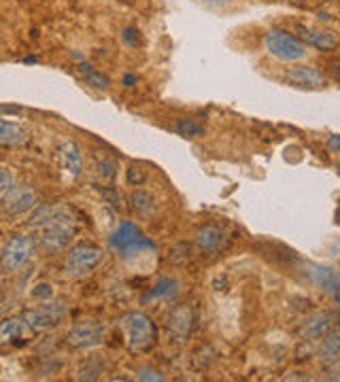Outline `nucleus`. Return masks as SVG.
I'll return each instance as SVG.
<instances>
[{"label":"nucleus","instance_id":"1","mask_svg":"<svg viewBox=\"0 0 340 382\" xmlns=\"http://www.w3.org/2000/svg\"><path fill=\"white\" fill-rule=\"evenodd\" d=\"M28 225L39 229L41 245L47 253H57L75 238L77 214L66 204H41L34 208Z\"/></svg>","mask_w":340,"mask_h":382},{"label":"nucleus","instance_id":"2","mask_svg":"<svg viewBox=\"0 0 340 382\" xmlns=\"http://www.w3.org/2000/svg\"><path fill=\"white\" fill-rule=\"evenodd\" d=\"M119 327L123 332L125 348L130 353H147L158 340L156 323L141 311H132L123 315L119 319Z\"/></svg>","mask_w":340,"mask_h":382},{"label":"nucleus","instance_id":"3","mask_svg":"<svg viewBox=\"0 0 340 382\" xmlns=\"http://www.w3.org/2000/svg\"><path fill=\"white\" fill-rule=\"evenodd\" d=\"M109 243H111V249L123 257L141 255L143 251H156V245L149 238H145L141 234V229L130 221L119 223V227L113 232Z\"/></svg>","mask_w":340,"mask_h":382},{"label":"nucleus","instance_id":"4","mask_svg":"<svg viewBox=\"0 0 340 382\" xmlns=\"http://www.w3.org/2000/svg\"><path fill=\"white\" fill-rule=\"evenodd\" d=\"M102 259H104V251L100 247L90 243H79L73 249H68L64 257V268L73 278H81L94 272L102 264Z\"/></svg>","mask_w":340,"mask_h":382},{"label":"nucleus","instance_id":"5","mask_svg":"<svg viewBox=\"0 0 340 382\" xmlns=\"http://www.w3.org/2000/svg\"><path fill=\"white\" fill-rule=\"evenodd\" d=\"M266 51L281 62H298L306 57V45L285 30L272 28L264 39Z\"/></svg>","mask_w":340,"mask_h":382},{"label":"nucleus","instance_id":"6","mask_svg":"<svg viewBox=\"0 0 340 382\" xmlns=\"http://www.w3.org/2000/svg\"><path fill=\"white\" fill-rule=\"evenodd\" d=\"M36 245L30 236H13L0 253V266L7 272H15L24 268L32 257H34Z\"/></svg>","mask_w":340,"mask_h":382},{"label":"nucleus","instance_id":"7","mask_svg":"<svg viewBox=\"0 0 340 382\" xmlns=\"http://www.w3.org/2000/svg\"><path fill=\"white\" fill-rule=\"evenodd\" d=\"M300 274L315 287L323 289L340 306V272L319 264H302Z\"/></svg>","mask_w":340,"mask_h":382},{"label":"nucleus","instance_id":"8","mask_svg":"<svg viewBox=\"0 0 340 382\" xmlns=\"http://www.w3.org/2000/svg\"><path fill=\"white\" fill-rule=\"evenodd\" d=\"M66 317V308L62 301H45L39 308L26 311L22 315V319L26 321V327L32 332H43L49 327H55L62 319Z\"/></svg>","mask_w":340,"mask_h":382},{"label":"nucleus","instance_id":"9","mask_svg":"<svg viewBox=\"0 0 340 382\" xmlns=\"http://www.w3.org/2000/svg\"><path fill=\"white\" fill-rule=\"evenodd\" d=\"M193 245L202 255H217L228 247V234L224 232V227L217 223H204L196 229L193 234Z\"/></svg>","mask_w":340,"mask_h":382},{"label":"nucleus","instance_id":"10","mask_svg":"<svg viewBox=\"0 0 340 382\" xmlns=\"http://www.w3.org/2000/svg\"><path fill=\"white\" fill-rule=\"evenodd\" d=\"M104 325L98 321H79L66 334V344L71 348H92L102 344Z\"/></svg>","mask_w":340,"mask_h":382},{"label":"nucleus","instance_id":"11","mask_svg":"<svg viewBox=\"0 0 340 382\" xmlns=\"http://www.w3.org/2000/svg\"><path fill=\"white\" fill-rule=\"evenodd\" d=\"M39 206V196L32 187L28 185H13L5 198H3V208L7 214L11 217H20V214H26L30 210H34Z\"/></svg>","mask_w":340,"mask_h":382},{"label":"nucleus","instance_id":"12","mask_svg":"<svg viewBox=\"0 0 340 382\" xmlns=\"http://www.w3.org/2000/svg\"><path fill=\"white\" fill-rule=\"evenodd\" d=\"M57 160L62 170L68 175V179H79L83 172V153L75 140H64L57 146Z\"/></svg>","mask_w":340,"mask_h":382},{"label":"nucleus","instance_id":"13","mask_svg":"<svg viewBox=\"0 0 340 382\" xmlns=\"http://www.w3.org/2000/svg\"><path fill=\"white\" fill-rule=\"evenodd\" d=\"M298 36L302 39L304 45H311L319 51H334L340 47V36L332 30H321V28H313V26H304L298 24L296 26Z\"/></svg>","mask_w":340,"mask_h":382},{"label":"nucleus","instance_id":"14","mask_svg":"<svg viewBox=\"0 0 340 382\" xmlns=\"http://www.w3.org/2000/svg\"><path fill=\"white\" fill-rule=\"evenodd\" d=\"M283 79L300 90H321L325 86V76L315 66H296L285 72Z\"/></svg>","mask_w":340,"mask_h":382},{"label":"nucleus","instance_id":"15","mask_svg":"<svg viewBox=\"0 0 340 382\" xmlns=\"http://www.w3.org/2000/svg\"><path fill=\"white\" fill-rule=\"evenodd\" d=\"M168 334L177 340V342H185L191 334V327H193V313L189 306L185 303H179L170 311L168 315Z\"/></svg>","mask_w":340,"mask_h":382},{"label":"nucleus","instance_id":"16","mask_svg":"<svg viewBox=\"0 0 340 382\" xmlns=\"http://www.w3.org/2000/svg\"><path fill=\"white\" fill-rule=\"evenodd\" d=\"M336 325V317L332 313H317L313 317H308L302 325H300V334L306 340H319L323 338L327 332H332Z\"/></svg>","mask_w":340,"mask_h":382},{"label":"nucleus","instance_id":"17","mask_svg":"<svg viewBox=\"0 0 340 382\" xmlns=\"http://www.w3.org/2000/svg\"><path fill=\"white\" fill-rule=\"evenodd\" d=\"M317 355H319V361L327 367L340 361V329H332L323 336V342Z\"/></svg>","mask_w":340,"mask_h":382},{"label":"nucleus","instance_id":"18","mask_svg":"<svg viewBox=\"0 0 340 382\" xmlns=\"http://www.w3.org/2000/svg\"><path fill=\"white\" fill-rule=\"evenodd\" d=\"M28 142V132L13 121L0 119V146H22Z\"/></svg>","mask_w":340,"mask_h":382},{"label":"nucleus","instance_id":"19","mask_svg":"<svg viewBox=\"0 0 340 382\" xmlns=\"http://www.w3.org/2000/svg\"><path fill=\"white\" fill-rule=\"evenodd\" d=\"M257 249L272 261H277V264H283V266H296L298 264V255L283 247V245H277V243H261L257 245Z\"/></svg>","mask_w":340,"mask_h":382},{"label":"nucleus","instance_id":"20","mask_svg":"<svg viewBox=\"0 0 340 382\" xmlns=\"http://www.w3.org/2000/svg\"><path fill=\"white\" fill-rule=\"evenodd\" d=\"M26 332V321L22 317H13L0 323V344H18Z\"/></svg>","mask_w":340,"mask_h":382},{"label":"nucleus","instance_id":"21","mask_svg":"<svg viewBox=\"0 0 340 382\" xmlns=\"http://www.w3.org/2000/svg\"><path fill=\"white\" fill-rule=\"evenodd\" d=\"M77 72L83 76L86 86H90V88H94V90H109V88H111V79H109V76L102 74V72H98L94 66L86 64V62L77 66Z\"/></svg>","mask_w":340,"mask_h":382},{"label":"nucleus","instance_id":"22","mask_svg":"<svg viewBox=\"0 0 340 382\" xmlns=\"http://www.w3.org/2000/svg\"><path fill=\"white\" fill-rule=\"evenodd\" d=\"M177 293H179V282L175 278L166 276V278H160L151 287V291L145 295V301H149V299H175Z\"/></svg>","mask_w":340,"mask_h":382},{"label":"nucleus","instance_id":"23","mask_svg":"<svg viewBox=\"0 0 340 382\" xmlns=\"http://www.w3.org/2000/svg\"><path fill=\"white\" fill-rule=\"evenodd\" d=\"M130 204L139 214H151L154 212V198L145 191H134L130 196Z\"/></svg>","mask_w":340,"mask_h":382},{"label":"nucleus","instance_id":"24","mask_svg":"<svg viewBox=\"0 0 340 382\" xmlns=\"http://www.w3.org/2000/svg\"><path fill=\"white\" fill-rule=\"evenodd\" d=\"M172 130L179 136H185V138H200V136H204V128L193 123V121H189V119H177L172 123Z\"/></svg>","mask_w":340,"mask_h":382},{"label":"nucleus","instance_id":"25","mask_svg":"<svg viewBox=\"0 0 340 382\" xmlns=\"http://www.w3.org/2000/svg\"><path fill=\"white\" fill-rule=\"evenodd\" d=\"M147 177H149V170L143 164H130L125 170V181L132 187H141L147 181Z\"/></svg>","mask_w":340,"mask_h":382},{"label":"nucleus","instance_id":"26","mask_svg":"<svg viewBox=\"0 0 340 382\" xmlns=\"http://www.w3.org/2000/svg\"><path fill=\"white\" fill-rule=\"evenodd\" d=\"M213 357H215V353H213V348H211V346H200V348L193 353L191 363H193V367H196V369H204V367H209V365H211Z\"/></svg>","mask_w":340,"mask_h":382},{"label":"nucleus","instance_id":"27","mask_svg":"<svg viewBox=\"0 0 340 382\" xmlns=\"http://www.w3.org/2000/svg\"><path fill=\"white\" fill-rule=\"evenodd\" d=\"M96 168H98V175L102 177V179H107V181H111L113 177H115V162L113 160H107V158H96Z\"/></svg>","mask_w":340,"mask_h":382},{"label":"nucleus","instance_id":"28","mask_svg":"<svg viewBox=\"0 0 340 382\" xmlns=\"http://www.w3.org/2000/svg\"><path fill=\"white\" fill-rule=\"evenodd\" d=\"M32 297L39 299V301H49L53 299V285L49 282H39L32 287Z\"/></svg>","mask_w":340,"mask_h":382},{"label":"nucleus","instance_id":"29","mask_svg":"<svg viewBox=\"0 0 340 382\" xmlns=\"http://www.w3.org/2000/svg\"><path fill=\"white\" fill-rule=\"evenodd\" d=\"M11 187H13V175H11V170L0 166V196H5Z\"/></svg>","mask_w":340,"mask_h":382},{"label":"nucleus","instance_id":"30","mask_svg":"<svg viewBox=\"0 0 340 382\" xmlns=\"http://www.w3.org/2000/svg\"><path fill=\"white\" fill-rule=\"evenodd\" d=\"M136 378H139V380H156V382L164 380V376L154 367H141L139 371H136Z\"/></svg>","mask_w":340,"mask_h":382},{"label":"nucleus","instance_id":"31","mask_svg":"<svg viewBox=\"0 0 340 382\" xmlns=\"http://www.w3.org/2000/svg\"><path fill=\"white\" fill-rule=\"evenodd\" d=\"M123 41L130 45V47H136V45H141V32L136 30V28H125L123 30Z\"/></svg>","mask_w":340,"mask_h":382},{"label":"nucleus","instance_id":"32","mask_svg":"<svg viewBox=\"0 0 340 382\" xmlns=\"http://www.w3.org/2000/svg\"><path fill=\"white\" fill-rule=\"evenodd\" d=\"M325 70H327V74L332 76L336 83H340V60H327L325 62Z\"/></svg>","mask_w":340,"mask_h":382},{"label":"nucleus","instance_id":"33","mask_svg":"<svg viewBox=\"0 0 340 382\" xmlns=\"http://www.w3.org/2000/svg\"><path fill=\"white\" fill-rule=\"evenodd\" d=\"M204 5L211 7V9H219V7H226L228 5V0H202Z\"/></svg>","mask_w":340,"mask_h":382},{"label":"nucleus","instance_id":"34","mask_svg":"<svg viewBox=\"0 0 340 382\" xmlns=\"http://www.w3.org/2000/svg\"><path fill=\"white\" fill-rule=\"evenodd\" d=\"M327 149L329 151H340V136H329L327 138Z\"/></svg>","mask_w":340,"mask_h":382},{"label":"nucleus","instance_id":"35","mask_svg":"<svg viewBox=\"0 0 340 382\" xmlns=\"http://www.w3.org/2000/svg\"><path fill=\"white\" fill-rule=\"evenodd\" d=\"M327 380H340V361L336 363V369H332V374L327 376Z\"/></svg>","mask_w":340,"mask_h":382},{"label":"nucleus","instance_id":"36","mask_svg":"<svg viewBox=\"0 0 340 382\" xmlns=\"http://www.w3.org/2000/svg\"><path fill=\"white\" fill-rule=\"evenodd\" d=\"M283 3H294V5H300V3H306V0H283Z\"/></svg>","mask_w":340,"mask_h":382},{"label":"nucleus","instance_id":"37","mask_svg":"<svg viewBox=\"0 0 340 382\" xmlns=\"http://www.w3.org/2000/svg\"><path fill=\"white\" fill-rule=\"evenodd\" d=\"M134 81H136V79H134V76H125V83H128V86H132Z\"/></svg>","mask_w":340,"mask_h":382}]
</instances>
